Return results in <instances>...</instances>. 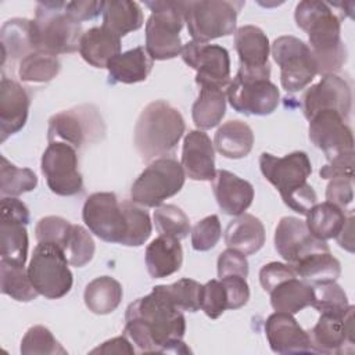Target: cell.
Masks as SVG:
<instances>
[{"label": "cell", "instance_id": "cell-1", "mask_svg": "<svg viewBox=\"0 0 355 355\" xmlns=\"http://www.w3.org/2000/svg\"><path fill=\"white\" fill-rule=\"evenodd\" d=\"M123 331L141 352H191L182 341L186 331L184 315L169 298L165 284L153 287L150 294L129 304Z\"/></svg>", "mask_w": 355, "mask_h": 355}, {"label": "cell", "instance_id": "cell-2", "mask_svg": "<svg viewBox=\"0 0 355 355\" xmlns=\"http://www.w3.org/2000/svg\"><path fill=\"white\" fill-rule=\"evenodd\" d=\"M295 24L308 33L309 50L318 73H336L347 61V49L341 40V22L324 1H300L294 12Z\"/></svg>", "mask_w": 355, "mask_h": 355}, {"label": "cell", "instance_id": "cell-3", "mask_svg": "<svg viewBox=\"0 0 355 355\" xmlns=\"http://www.w3.org/2000/svg\"><path fill=\"white\" fill-rule=\"evenodd\" d=\"M259 168L263 178L277 189L284 204L294 212L306 215L318 202V196L308 183L312 165L306 153L293 151L284 157L262 153Z\"/></svg>", "mask_w": 355, "mask_h": 355}, {"label": "cell", "instance_id": "cell-4", "mask_svg": "<svg viewBox=\"0 0 355 355\" xmlns=\"http://www.w3.org/2000/svg\"><path fill=\"white\" fill-rule=\"evenodd\" d=\"M186 130L180 111L164 100L144 107L135 125V147L143 161L169 155Z\"/></svg>", "mask_w": 355, "mask_h": 355}, {"label": "cell", "instance_id": "cell-5", "mask_svg": "<svg viewBox=\"0 0 355 355\" xmlns=\"http://www.w3.org/2000/svg\"><path fill=\"white\" fill-rule=\"evenodd\" d=\"M67 1H40L33 19L37 50L57 54L73 53L79 47L82 25L65 10Z\"/></svg>", "mask_w": 355, "mask_h": 355}, {"label": "cell", "instance_id": "cell-6", "mask_svg": "<svg viewBox=\"0 0 355 355\" xmlns=\"http://www.w3.org/2000/svg\"><path fill=\"white\" fill-rule=\"evenodd\" d=\"M151 15L146 22V51L153 60L178 57L183 44L180 31L184 24L182 1H146Z\"/></svg>", "mask_w": 355, "mask_h": 355}, {"label": "cell", "instance_id": "cell-7", "mask_svg": "<svg viewBox=\"0 0 355 355\" xmlns=\"http://www.w3.org/2000/svg\"><path fill=\"white\" fill-rule=\"evenodd\" d=\"M241 6L243 3L223 0L182 1L187 31L193 40L200 43L234 33Z\"/></svg>", "mask_w": 355, "mask_h": 355}, {"label": "cell", "instance_id": "cell-8", "mask_svg": "<svg viewBox=\"0 0 355 355\" xmlns=\"http://www.w3.org/2000/svg\"><path fill=\"white\" fill-rule=\"evenodd\" d=\"M69 262L61 247L53 243H39L32 254L28 276L36 291L50 300H57L72 288Z\"/></svg>", "mask_w": 355, "mask_h": 355}, {"label": "cell", "instance_id": "cell-9", "mask_svg": "<svg viewBox=\"0 0 355 355\" xmlns=\"http://www.w3.org/2000/svg\"><path fill=\"white\" fill-rule=\"evenodd\" d=\"M184 179V171L176 159L157 158L133 182L130 198L143 207H158L182 190Z\"/></svg>", "mask_w": 355, "mask_h": 355}, {"label": "cell", "instance_id": "cell-10", "mask_svg": "<svg viewBox=\"0 0 355 355\" xmlns=\"http://www.w3.org/2000/svg\"><path fill=\"white\" fill-rule=\"evenodd\" d=\"M104 133L105 125L97 108L83 104L54 114L49 119L47 140L62 141L79 150L98 141Z\"/></svg>", "mask_w": 355, "mask_h": 355}, {"label": "cell", "instance_id": "cell-11", "mask_svg": "<svg viewBox=\"0 0 355 355\" xmlns=\"http://www.w3.org/2000/svg\"><path fill=\"white\" fill-rule=\"evenodd\" d=\"M232 108L245 115H269L277 105L280 93L269 75L239 69L226 90Z\"/></svg>", "mask_w": 355, "mask_h": 355}, {"label": "cell", "instance_id": "cell-12", "mask_svg": "<svg viewBox=\"0 0 355 355\" xmlns=\"http://www.w3.org/2000/svg\"><path fill=\"white\" fill-rule=\"evenodd\" d=\"M272 55L280 67V83L288 93L305 89L318 75L313 55L301 39L286 35L273 40Z\"/></svg>", "mask_w": 355, "mask_h": 355}, {"label": "cell", "instance_id": "cell-13", "mask_svg": "<svg viewBox=\"0 0 355 355\" xmlns=\"http://www.w3.org/2000/svg\"><path fill=\"white\" fill-rule=\"evenodd\" d=\"M82 218L92 233L107 243L125 244L128 237V218L122 202L110 191L93 193L83 204Z\"/></svg>", "mask_w": 355, "mask_h": 355}, {"label": "cell", "instance_id": "cell-14", "mask_svg": "<svg viewBox=\"0 0 355 355\" xmlns=\"http://www.w3.org/2000/svg\"><path fill=\"white\" fill-rule=\"evenodd\" d=\"M42 173L49 189L57 196H75L83 190L76 150L62 141H51L42 155Z\"/></svg>", "mask_w": 355, "mask_h": 355}, {"label": "cell", "instance_id": "cell-15", "mask_svg": "<svg viewBox=\"0 0 355 355\" xmlns=\"http://www.w3.org/2000/svg\"><path fill=\"white\" fill-rule=\"evenodd\" d=\"M183 61L196 69V83H212L222 89L230 83L229 51L219 44L189 42L180 53Z\"/></svg>", "mask_w": 355, "mask_h": 355}, {"label": "cell", "instance_id": "cell-16", "mask_svg": "<svg viewBox=\"0 0 355 355\" xmlns=\"http://www.w3.org/2000/svg\"><path fill=\"white\" fill-rule=\"evenodd\" d=\"M337 111H319L309 119V139L320 148L327 161L354 151V136L348 123Z\"/></svg>", "mask_w": 355, "mask_h": 355}, {"label": "cell", "instance_id": "cell-17", "mask_svg": "<svg viewBox=\"0 0 355 355\" xmlns=\"http://www.w3.org/2000/svg\"><path fill=\"white\" fill-rule=\"evenodd\" d=\"M354 305L341 318L320 313L318 323L308 331L311 348L319 354L354 352Z\"/></svg>", "mask_w": 355, "mask_h": 355}, {"label": "cell", "instance_id": "cell-18", "mask_svg": "<svg viewBox=\"0 0 355 355\" xmlns=\"http://www.w3.org/2000/svg\"><path fill=\"white\" fill-rule=\"evenodd\" d=\"M351 87L345 79L336 73L323 75L320 82L311 86L302 96V111L308 121L324 110L337 111L347 119L351 112Z\"/></svg>", "mask_w": 355, "mask_h": 355}, {"label": "cell", "instance_id": "cell-19", "mask_svg": "<svg viewBox=\"0 0 355 355\" xmlns=\"http://www.w3.org/2000/svg\"><path fill=\"white\" fill-rule=\"evenodd\" d=\"M275 248L288 265L311 252L330 250L326 241L313 237L305 222L295 216H283L279 220L275 230Z\"/></svg>", "mask_w": 355, "mask_h": 355}, {"label": "cell", "instance_id": "cell-20", "mask_svg": "<svg viewBox=\"0 0 355 355\" xmlns=\"http://www.w3.org/2000/svg\"><path fill=\"white\" fill-rule=\"evenodd\" d=\"M265 334L270 349L276 354L313 352L308 331H305L291 313L275 312L265 322Z\"/></svg>", "mask_w": 355, "mask_h": 355}, {"label": "cell", "instance_id": "cell-21", "mask_svg": "<svg viewBox=\"0 0 355 355\" xmlns=\"http://www.w3.org/2000/svg\"><path fill=\"white\" fill-rule=\"evenodd\" d=\"M29 96L15 80L1 76L0 82V140L19 132L28 119Z\"/></svg>", "mask_w": 355, "mask_h": 355}, {"label": "cell", "instance_id": "cell-22", "mask_svg": "<svg viewBox=\"0 0 355 355\" xmlns=\"http://www.w3.org/2000/svg\"><path fill=\"white\" fill-rule=\"evenodd\" d=\"M234 47L239 54V69L270 76L269 39L266 33L254 25L240 26L234 32Z\"/></svg>", "mask_w": 355, "mask_h": 355}, {"label": "cell", "instance_id": "cell-23", "mask_svg": "<svg viewBox=\"0 0 355 355\" xmlns=\"http://www.w3.org/2000/svg\"><path fill=\"white\" fill-rule=\"evenodd\" d=\"M182 168L193 180H212L215 178V151L208 135L190 130L183 140Z\"/></svg>", "mask_w": 355, "mask_h": 355}, {"label": "cell", "instance_id": "cell-24", "mask_svg": "<svg viewBox=\"0 0 355 355\" xmlns=\"http://www.w3.org/2000/svg\"><path fill=\"white\" fill-rule=\"evenodd\" d=\"M212 190L219 208L226 215H241L254 200V187L237 175L219 169L212 179Z\"/></svg>", "mask_w": 355, "mask_h": 355}, {"label": "cell", "instance_id": "cell-25", "mask_svg": "<svg viewBox=\"0 0 355 355\" xmlns=\"http://www.w3.org/2000/svg\"><path fill=\"white\" fill-rule=\"evenodd\" d=\"M1 67L7 62L18 64L31 53L36 51L33 21L26 18H12L4 22L0 31Z\"/></svg>", "mask_w": 355, "mask_h": 355}, {"label": "cell", "instance_id": "cell-26", "mask_svg": "<svg viewBox=\"0 0 355 355\" xmlns=\"http://www.w3.org/2000/svg\"><path fill=\"white\" fill-rule=\"evenodd\" d=\"M146 266L154 279H162L178 272L183 263V250L178 239L159 234L146 248Z\"/></svg>", "mask_w": 355, "mask_h": 355}, {"label": "cell", "instance_id": "cell-27", "mask_svg": "<svg viewBox=\"0 0 355 355\" xmlns=\"http://www.w3.org/2000/svg\"><path fill=\"white\" fill-rule=\"evenodd\" d=\"M78 50L87 64L107 68L108 61L121 53V37L103 25L94 26L82 33Z\"/></svg>", "mask_w": 355, "mask_h": 355}, {"label": "cell", "instance_id": "cell-28", "mask_svg": "<svg viewBox=\"0 0 355 355\" xmlns=\"http://www.w3.org/2000/svg\"><path fill=\"white\" fill-rule=\"evenodd\" d=\"M153 58L139 46L119 53L107 64L110 83H137L147 79L153 69Z\"/></svg>", "mask_w": 355, "mask_h": 355}, {"label": "cell", "instance_id": "cell-29", "mask_svg": "<svg viewBox=\"0 0 355 355\" xmlns=\"http://www.w3.org/2000/svg\"><path fill=\"white\" fill-rule=\"evenodd\" d=\"M225 243L244 255L255 254L265 243V227L258 218L244 212L229 222L225 230Z\"/></svg>", "mask_w": 355, "mask_h": 355}, {"label": "cell", "instance_id": "cell-30", "mask_svg": "<svg viewBox=\"0 0 355 355\" xmlns=\"http://www.w3.org/2000/svg\"><path fill=\"white\" fill-rule=\"evenodd\" d=\"M214 144L218 153L226 158H244L252 150L254 133L252 129L243 121H227L218 128Z\"/></svg>", "mask_w": 355, "mask_h": 355}, {"label": "cell", "instance_id": "cell-31", "mask_svg": "<svg viewBox=\"0 0 355 355\" xmlns=\"http://www.w3.org/2000/svg\"><path fill=\"white\" fill-rule=\"evenodd\" d=\"M200 93L193 104L191 115L197 128L205 130L216 126L226 112V94L212 83H200Z\"/></svg>", "mask_w": 355, "mask_h": 355}, {"label": "cell", "instance_id": "cell-32", "mask_svg": "<svg viewBox=\"0 0 355 355\" xmlns=\"http://www.w3.org/2000/svg\"><path fill=\"white\" fill-rule=\"evenodd\" d=\"M269 294L270 305L275 311L291 315L312 305L313 301L312 284L298 279V276L282 282Z\"/></svg>", "mask_w": 355, "mask_h": 355}, {"label": "cell", "instance_id": "cell-33", "mask_svg": "<svg viewBox=\"0 0 355 355\" xmlns=\"http://www.w3.org/2000/svg\"><path fill=\"white\" fill-rule=\"evenodd\" d=\"M103 26L122 37L143 25V11L139 3L129 0L104 1Z\"/></svg>", "mask_w": 355, "mask_h": 355}, {"label": "cell", "instance_id": "cell-34", "mask_svg": "<svg viewBox=\"0 0 355 355\" xmlns=\"http://www.w3.org/2000/svg\"><path fill=\"white\" fill-rule=\"evenodd\" d=\"M122 295V286L118 280L111 276H98L87 283L83 300L93 313L107 315L119 306Z\"/></svg>", "mask_w": 355, "mask_h": 355}, {"label": "cell", "instance_id": "cell-35", "mask_svg": "<svg viewBox=\"0 0 355 355\" xmlns=\"http://www.w3.org/2000/svg\"><path fill=\"white\" fill-rule=\"evenodd\" d=\"M290 266L297 276L302 277L305 282H311V284L336 282L341 275V265L338 259L331 255L330 250L311 252Z\"/></svg>", "mask_w": 355, "mask_h": 355}, {"label": "cell", "instance_id": "cell-36", "mask_svg": "<svg viewBox=\"0 0 355 355\" xmlns=\"http://www.w3.org/2000/svg\"><path fill=\"white\" fill-rule=\"evenodd\" d=\"M345 212L340 207L324 201L320 204H315L306 212L305 225L309 233L319 240H329L336 237L345 222Z\"/></svg>", "mask_w": 355, "mask_h": 355}, {"label": "cell", "instance_id": "cell-37", "mask_svg": "<svg viewBox=\"0 0 355 355\" xmlns=\"http://www.w3.org/2000/svg\"><path fill=\"white\" fill-rule=\"evenodd\" d=\"M26 225L15 220L0 222V259L17 265H25L28 257Z\"/></svg>", "mask_w": 355, "mask_h": 355}, {"label": "cell", "instance_id": "cell-38", "mask_svg": "<svg viewBox=\"0 0 355 355\" xmlns=\"http://www.w3.org/2000/svg\"><path fill=\"white\" fill-rule=\"evenodd\" d=\"M0 280L1 293L19 302H29L35 300L39 293L32 286L28 269L25 265H17L0 259Z\"/></svg>", "mask_w": 355, "mask_h": 355}, {"label": "cell", "instance_id": "cell-39", "mask_svg": "<svg viewBox=\"0 0 355 355\" xmlns=\"http://www.w3.org/2000/svg\"><path fill=\"white\" fill-rule=\"evenodd\" d=\"M60 68L61 65L57 55L36 50L18 64V76L22 82L44 83L55 78Z\"/></svg>", "mask_w": 355, "mask_h": 355}, {"label": "cell", "instance_id": "cell-40", "mask_svg": "<svg viewBox=\"0 0 355 355\" xmlns=\"http://www.w3.org/2000/svg\"><path fill=\"white\" fill-rule=\"evenodd\" d=\"M37 186V178L29 168H18L11 164L4 155H1L0 165V196L18 197L24 193L35 190Z\"/></svg>", "mask_w": 355, "mask_h": 355}, {"label": "cell", "instance_id": "cell-41", "mask_svg": "<svg viewBox=\"0 0 355 355\" xmlns=\"http://www.w3.org/2000/svg\"><path fill=\"white\" fill-rule=\"evenodd\" d=\"M313 301L312 306L323 315L344 316L349 308V302L344 290L336 282H319L312 284Z\"/></svg>", "mask_w": 355, "mask_h": 355}, {"label": "cell", "instance_id": "cell-42", "mask_svg": "<svg viewBox=\"0 0 355 355\" xmlns=\"http://www.w3.org/2000/svg\"><path fill=\"white\" fill-rule=\"evenodd\" d=\"M153 218L155 229L162 236H171L182 240L190 233V220L187 215L173 204H164L157 207Z\"/></svg>", "mask_w": 355, "mask_h": 355}, {"label": "cell", "instance_id": "cell-43", "mask_svg": "<svg viewBox=\"0 0 355 355\" xmlns=\"http://www.w3.org/2000/svg\"><path fill=\"white\" fill-rule=\"evenodd\" d=\"M62 251L69 265L82 268L89 263L94 255L96 245L90 233L80 225H72Z\"/></svg>", "mask_w": 355, "mask_h": 355}, {"label": "cell", "instance_id": "cell-44", "mask_svg": "<svg viewBox=\"0 0 355 355\" xmlns=\"http://www.w3.org/2000/svg\"><path fill=\"white\" fill-rule=\"evenodd\" d=\"M121 202L125 209V214L128 218V225H129L128 237H126L123 245L140 247L151 236L153 227H151L150 215L146 209L139 207V204L133 202L132 200H123Z\"/></svg>", "mask_w": 355, "mask_h": 355}, {"label": "cell", "instance_id": "cell-45", "mask_svg": "<svg viewBox=\"0 0 355 355\" xmlns=\"http://www.w3.org/2000/svg\"><path fill=\"white\" fill-rule=\"evenodd\" d=\"M21 354H46V355H65L67 349L55 340L53 333L42 326L36 324L28 329L21 341Z\"/></svg>", "mask_w": 355, "mask_h": 355}, {"label": "cell", "instance_id": "cell-46", "mask_svg": "<svg viewBox=\"0 0 355 355\" xmlns=\"http://www.w3.org/2000/svg\"><path fill=\"white\" fill-rule=\"evenodd\" d=\"M202 284L193 279H180L172 284H165V290L172 302L180 309L196 312L200 309V293Z\"/></svg>", "mask_w": 355, "mask_h": 355}, {"label": "cell", "instance_id": "cell-47", "mask_svg": "<svg viewBox=\"0 0 355 355\" xmlns=\"http://www.w3.org/2000/svg\"><path fill=\"white\" fill-rule=\"evenodd\" d=\"M72 223L61 216H44L35 227V237L37 243H53L58 247H64L68 234L71 232Z\"/></svg>", "mask_w": 355, "mask_h": 355}, {"label": "cell", "instance_id": "cell-48", "mask_svg": "<svg viewBox=\"0 0 355 355\" xmlns=\"http://www.w3.org/2000/svg\"><path fill=\"white\" fill-rule=\"evenodd\" d=\"M220 236L222 227L218 215H209L191 229V245L196 251H208L218 244Z\"/></svg>", "mask_w": 355, "mask_h": 355}, {"label": "cell", "instance_id": "cell-49", "mask_svg": "<svg viewBox=\"0 0 355 355\" xmlns=\"http://www.w3.org/2000/svg\"><path fill=\"white\" fill-rule=\"evenodd\" d=\"M200 308L211 319H218L227 309L226 291L220 280L212 279L202 284L200 293Z\"/></svg>", "mask_w": 355, "mask_h": 355}, {"label": "cell", "instance_id": "cell-50", "mask_svg": "<svg viewBox=\"0 0 355 355\" xmlns=\"http://www.w3.org/2000/svg\"><path fill=\"white\" fill-rule=\"evenodd\" d=\"M227 298V309H239L250 300V287L245 277L232 275L219 279Z\"/></svg>", "mask_w": 355, "mask_h": 355}, {"label": "cell", "instance_id": "cell-51", "mask_svg": "<svg viewBox=\"0 0 355 355\" xmlns=\"http://www.w3.org/2000/svg\"><path fill=\"white\" fill-rule=\"evenodd\" d=\"M237 275L241 277L248 276V261L244 254L227 248L220 252L218 258V277L222 279L225 276Z\"/></svg>", "mask_w": 355, "mask_h": 355}, {"label": "cell", "instance_id": "cell-52", "mask_svg": "<svg viewBox=\"0 0 355 355\" xmlns=\"http://www.w3.org/2000/svg\"><path fill=\"white\" fill-rule=\"evenodd\" d=\"M354 198V178H334L330 179L326 187V201L347 208Z\"/></svg>", "mask_w": 355, "mask_h": 355}, {"label": "cell", "instance_id": "cell-53", "mask_svg": "<svg viewBox=\"0 0 355 355\" xmlns=\"http://www.w3.org/2000/svg\"><path fill=\"white\" fill-rule=\"evenodd\" d=\"M295 276H297V273L294 272V269L288 263H282V262L266 263L259 270L261 286L268 293H270L282 282L295 277Z\"/></svg>", "mask_w": 355, "mask_h": 355}, {"label": "cell", "instance_id": "cell-54", "mask_svg": "<svg viewBox=\"0 0 355 355\" xmlns=\"http://www.w3.org/2000/svg\"><path fill=\"white\" fill-rule=\"evenodd\" d=\"M319 175L322 179L334 178H354V151L341 154L329 161L320 168Z\"/></svg>", "mask_w": 355, "mask_h": 355}, {"label": "cell", "instance_id": "cell-55", "mask_svg": "<svg viewBox=\"0 0 355 355\" xmlns=\"http://www.w3.org/2000/svg\"><path fill=\"white\" fill-rule=\"evenodd\" d=\"M1 220H15L24 225L29 223L28 207L17 197H3L0 201Z\"/></svg>", "mask_w": 355, "mask_h": 355}, {"label": "cell", "instance_id": "cell-56", "mask_svg": "<svg viewBox=\"0 0 355 355\" xmlns=\"http://www.w3.org/2000/svg\"><path fill=\"white\" fill-rule=\"evenodd\" d=\"M104 1H67V12L76 21H87L103 12Z\"/></svg>", "mask_w": 355, "mask_h": 355}, {"label": "cell", "instance_id": "cell-57", "mask_svg": "<svg viewBox=\"0 0 355 355\" xmlns=\"http://www.w3.org/2000/svg\"><path fill=\"white\" fill-rule=\"evenodd\" d=\"M90 354H129V355H133L135 348L128 341V338L125 336H121V337H114V338L103 343L97 348L92 349Z\"/></svg>", "mask_w": 355, "mask_h": 355}, {"label": "cell", "instance_id": "cell-58", "mask_svg": "<svg viewBox=\"0 0 355 355\" xmlns=\"http://www.w3.org/2000/svg\"><path fill=\"white\" fill-rule=\"evenodd\" d=\"M354 212L351 211L349 215L345 218L344 226L341 227L340 233L336 236L337 243L340 244V247H343L344 250L354 252Z\"/></svg>", "mask_w": 355, "mask_h": 355}]
</instances>
